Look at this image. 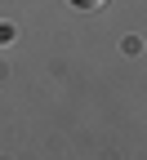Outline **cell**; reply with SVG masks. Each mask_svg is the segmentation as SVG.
Listing matches in <instances>:
<instances>
[{
    "mask_svg": "<svg viewBox=\"0 0 147 160\" xmlns=\"http://www.w3.org/2000/svg\"><path fill=\"white\" fill-rule=\"evenodd\" d=\"M76 9H98V5H107V0H71Z\"/></svg>",
    "mask_w": 147,
    "mask_h": 160,
    "instance_id": "1",
    "label": "cell"
}]
</instances>
